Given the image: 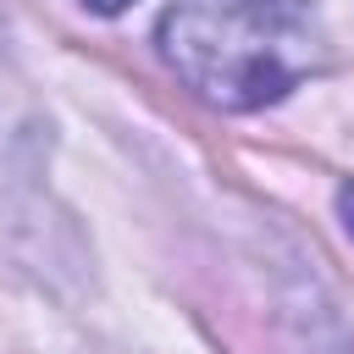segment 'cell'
I'll use <instances>...</instances> for the list:
<instances>
[{
  "label": "cell",
  "instance_id": "cell-3",
  "mask_svg": "<svg viewBox=\"0 0 354 354\" xmlns=\"http://www.w3.org/2000/svg\"><path fill=\"white\" fill-rule=\"evenodd\" d=\"M83 6H88V11H105V17H111V11H122V6H133V0H83Z\"/></svg>",
  "mask_w": 354,
  "mask_h": 354
},
{
  "label": "cell",
  "instance_id": "cell-1",
  "mask_svg": "<svg viewBox=\"0 0 354 354\" xmlns=\"http://www.w3.org/2000/svg\"><path fill=\"white\" fill-rule=\"evenodd\" d=\"M155 44L216 111H260L321 72L326 39L310 0H171Z\"/></svg>",
  "mask_w": 354,
  "mask_h": 354
},
{
  "label": "cell",
  "instance_id": "cell-2",
  "mask_svg": "<svg viewBox=\"0 0 354 354\" xmlns=\"http://www.w3.org/2000/svg\"><path fill=\"white\" fill-rule=\"evenodd\" d=\"M337 216H343V227H348V238H354V183L337 188Z\"/></svg>",
  "mask_w": 354,
  "mask_h": 354
}]
</instances>
